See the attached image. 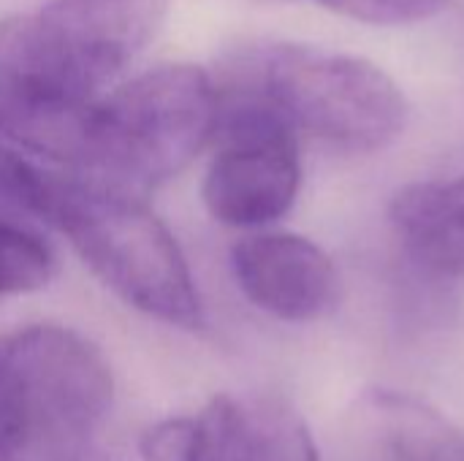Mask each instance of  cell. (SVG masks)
I'll return each instance as SVG.
<instances>
[{
	"instance_id": "6da1fadb",
	"label": "cell",
	"mask_w": 464,
	"mask_h": 461,
	"mask_svg": "<svg viewBox=\"0 0 464 461\" xmlns=\"http://www.w3.org/2000/svg\"><path fill=\"white\" fill-rule=\"evenodd\" d=\"M169 0H52L0 24V139L73 160L101 90L155 38Z\"/></svg>"
},
{
	"instance_id": "7a4b0ae2",
	"label": "cell",
	"mask_w": 464,
	"mask_h": 461,
	"mask_svg": "<svg viewBox=\"0 0 464 461\" xmlns=\"http://www.w3.org/2000/svg\"><path fill=\"white\" fill-rule=\"evenodd\" d=\"M218 114L220 95L204 68H150L90 103L71 166L92 185L141 196L204 149Z\"/></svg>"
},
{
	"instance_id": "3957f363",
	"label": "cell",
	"mask_w": 464,
	"mask_h": 461,
	"mask_svg": "<svg viewBox=\"0 0 464 461\" xmlns=\"http://www.w3.org/2000/svg\"><path fill=\"white\" fill-rule=\"evenodd\" d=\"M54 228L125 304L169 326L201 329L204 310L190 266L171 231L139 196L63 182Z\"/></svg>"
},
{
	"instance_id": "277c9868",
	"label": "cell",
	"mask_w": 464,
	"mask_h": 461,
	"mask_svg": "<svg viewBox=\"0 0 464 461\" xmlns=\"http://www.w3.org/2000/svg\"><path fill=\"white\" fill-rule=\"evenodd\" d=\"M253 92L299 133L348 152H378L408 128V98L375 62L315 46L280 43L253 60Z\"/></svg>"
},
{
	"instance_id": "5b68a950",
	"label": "cell",
	"mask_w": 464,
	"mask_h": 461,
	"mask_svg": "<svg viewBox=\"0 0 464 461\" xmlns=\"http://www.w3.org/2000/svg\"><path fill=\"white\" fill-rule=\"evenodd\" d=\"M27 405V446L16 461H87L111 405L101 351L63 326H30L0 342Z\"/></svg>"
},
{
	"instance_id": "8992f818",
	"label": "cell",
	"mask_w": 464,
	"mask_h": 461,
	"mask_svg": "<svg viewBox=\"0 0 464 461\" xmlns=\"http://www.w3.org/2000/svg\"><path fill=\"white\" fill-rule=\"evenodd\" d=\"M220 149L204 177L209 215L231 228H261L294 206L302 185L299 141L291 122L258 92L220 106Z\"/></svg>"
},
{
	"instance_id": "52a82bcc",
	"label": "cell",
	"mask_w": 464,
	"mask_h": 461,
	"mask_svg": "<svg viewBox=\"0 0 464 461\" xmlns=\"http://www.w3.org/2000/svg\"><path fill=\"white\" fill-rule=\"evenodd\" d=\"M239 291L264 312L304 323L326 315L337 299V269L310 239L296 234H258L231 250Z\"/></svg>"
},
{
	"instance_id": "ba28073f",
	"label": "cell",
	"mask_w": 464,
	"mask_h": 461,
	"mask_svg": "<svg viewBox=\"0 0 464 461\" xmlns=\"http://www.w3.org/2000/svg\"><path fill=\"white\" fill-rule=\"evenodd\" d=\"M337 461H464V432L411 394L370 389L348 408Z\"/></svg>"
},
{
	"instance_id": "9c48e42d",
	"label": "cell",
	"mask_w": 464,
	"mask_h": 461,
	"mask_svg": "<svg viewBox=\"0 0 464 461\" xmlns=\"http://www.w3.org/2000/svg\"><path fill=\"white\" fill-rule=\"evenodd\" d=\"M389 217L413 261L438 274L464 277V174L402 187Z\"/></svg>"
},
{
	"instance_id": "30bf717a",
	"label": "cell",
	"mask_w": 464,
	"mask_h": 461,
	"mask_svg": "<svg viewBox=\"0 0 464 461\" xmlns=\"http://www.w3.org/2000/svg\"><path fill=\"white\" fill-rule=\"evenodd\" d=\"M60 190L63 179H54L11 141L0 139V223L54 226Z\"/></svg>"
},
{
	"instance_id": "8fae6325",
	"label": "cell",
	"mask_w": 464,
	"mask_h": 461,
	"mask_svg": "<svg viewBox=\"0 0 464 461\" xmlns=\"http://www.w3.org/2000/svg\"><path fill=\"white\" fill-rule=\"evenodd\" d=\"M188 461H261L250 402L215 397L198 416H193Z\"/></svg>"
},
{
	"instance_id": "7c38bea8",
	"label": "cell",
	"mask_w": 464,
	"mask_h": 461,
	"mask_svg": "<svg viewBox=\"0 0 464 461\" xmlns=\"http://www.w3.org/2000/svg\"><path fill=\"white\" fill-rule=\"evenodd\" d=\"M52 266V253L33 228L0 223V296L44 288Z\"/></svg>"
},
{
	"instance_id": "4fadbf2b",
	"label": "cell",
	"mask_w": 464,
	"mask_h": 461,
	"mask_svg": "<svg viewBox=\"0 0 464 461\" xmlns=\"http://www.w3.org/2000/svg\"><path fill=\"white\" fill-rule=\"evenodd\" d=\"M261 461H321L304 418L283 402H250Z\"/></svg>"
},
{
	"instance_id": "5bb4252c",
	"label": "cell",
	"mask_w": 464,
	"mask_h": 461,
	"mask_svg": "<svg viewBox=\"0 0 464 461\" xmlns=\"http://www.w3.org/2000/svg\"><path fill=\"white\" fill-rule=\"evenodd\" d=\"M294 3V0H285ZM332 14L367 24H413L443 14L454 0H307Z\"/></svg>"
},
{
	"instance_id": "9a60e30c",
	"label": "cell",
	"mask_w": 464,
	"mask_h": 461,
	"mask_svg": "<svg viewBox=\"0 0 464 461\" xmlns=\"http://www.w3.org/2000/svg\"><path fill=\"white\" fill-rule=\"evenodd\" d=\"M27 437V408L16 378L0 351V461L19 456Z\"/></svg>"
}]
</instances>
